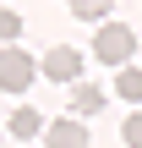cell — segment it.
Instances as JSON below:
<instances>
[{
  "mask_svg": "<svg viewBox=\"0 0 142 148\" xmlns=\"http://www.w3.org/2000/svg\"><path fill=\"white\" fill-rule=\"evenodd\" d=\"M131 49H137V33H131L126 22H104V27H99V38H93V55H99L104 66H126V60H131Z\"/></svg>",
  "mask_w": 142,
  "mask_h": 148,
  "instance_id": "6da1fadb",
  "label": "cell"
},
{
  "mask_svg": "<svg viewBox=\"0 0 142 148\" xmlns=\"http://www.w3.org/2000/svg\"><path fill=\"white\" fill-rule=\"evenodd\" d=\"M27 82H38V60H33L22 44L0 49V88H5V93H22Z\"/></svg>",
  "mask_w": 142,
  "mask_h": 148,
  "instance_id": "7a4b0ae2",
  "label": "cell"
},
{
  "mask_svg": "<svg viewBox=\"0 0 142 148\" xmlns=\"http://www.w3.org/2000/svg\"><path fill=\"white\" fill-rule=\"evenodd\" d=\"M38 77H49V82H77V77H82V49L55 44V49L38 60Z\"/></svg>",
  "mask_w": 142,
  "mask_h": 148,
  "instance_id": "3957f363",
  "label": "cell"
},
{
  "mask_svg": "<svg viewBox=\"0 0 142 148\" xmlns=\"http://www.w3.org/2000/svg\"><path fill=\"white\" fill-rule=\"evenodd\" d=\"M44 137H49V148H88V126L77 115H66V121H49Z\"/></svg>",
  "mask_w": 142,
  "mask_h": 148,
  "instance_id": "277c9868",
  "label": "cell"
},
{
  "mask_svg": "<svg viewBox=\"0 0 142 148\" xmlns=\"http://www.w3.org/2000/svg\"><path fill=\"white\" fill-rule=\"evenodd\" d=\"M71 110H77V115H99V110H104V88H99V82H77V88H71Z\"/></svg>",
  "mask_w": 142,
  "mask_h": 148,
  "instance_id": "5b68a950",
  "label": "cell"
},
{
  "mask_svg": "<svg viewBox=\"0 0 142 148\" xmlns=\"http://www.w3.org/2000/svg\"><path fill=\"white\" fill-rule=\"evenodd\" d=\"M38 132H44V115H38L33 104L11 110V137H22V143H27V137H38Z\"/></svg>",
  "mask_w": 142,
  "mask_h": 148,
  "instance_id": "8992f818",
  "label": "cell"
},
{
  "mask_svg": "<svg viewBox=\"0 0 142 148\" xmlns=\"http://www.w3.org/2000/svg\"><path fill=\"white\" fill-rule=\"evenodd\" d=\"M115 93H120L126 104H142V66H120V77H115Z\"/></svg>",
  "mask_w": 142,
  "mask_h": 148,
  "instance_id": "52a82bcc",
  "label": "cell"
},
{
  "mask_svg": "<svg viewBox=\"0 0 142 148\" xmlns=\"http://www.w3.org/2000/svg\"><path fill=\"white\" fill-rule=\"evenodd\" d=\"M16 33H22V16H16L11 5H0V44L11 49V44H16Z\"/></svg>",
  "mask_w": 142,
  "mask_h": 148,
  "instance_id": "ba28073f",
  "label": "cell"
},
{
  "mask_svg": "<svg viewBox=\"0 0 142 148\" xmlns=\"http://www.w3.org/2000/svg\"><path fill=\"white\" fill-rule=\"evenodd\" d=\"M120 143H126V148H142V110H131V115H126V126H120Z\"/></svg>",
  "mask_w": 142,
  "mask_h": 148,
  "instance_id": "9c48e42d",
  "label": "cell"
}]
</instances>
